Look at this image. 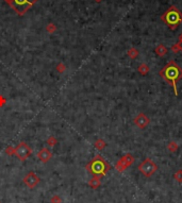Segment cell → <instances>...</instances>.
I'll use <instances>...</instances> for the list:
<instances>
[{
  "instance_id": "obj_24",
  "label": "cell",
  "mask_w": 182,
  "mask_h": 203,
  "mask_svg": "<svg viewBox=\"0 0 182 203\" xmlns=\"http://www.w3.org/2000/svg\"><path fill=\"white\" fill-rule=\"evenodd\" d=\"M179 44H180V46H181V51H182V33L180 34V36H179Z\"/></svg>"
},
{
  "instance_id": "obj_8",
  "label": "cell",
  "mask_w": 182,
  "mask_h": 203,
  "mask_svg": "<svg viewBox=\"0 0 182 203\" xmlns=\"http://www.w3.org/2000/svg\"><path fill=\"white\" fill-rule=\"evenodd\" d=\"M133 157L131 156L130 154H126L121 160L118 161V163L116 164V168L118 171H123V170H125L127 168V167H129L130 165L133 163Z\"/></svg>"
},
{
  "instance_id": "obj_3",
  "label": "cell",
  "mask_w": 182,
  "mask_h": 203,
  "mask_svg": "<svg viewBox=\"0 0 182 203\" xmlns=\"http://www.w3.org/2000/svg\"><path fill=\"white\" fill-rule=\"evenodd\" d=\"M162 20L167 24L172 30L178 28L182 22V14L176 7H170L164 14L162 15Z\"/></svg>"
},
{
  "instance_id": "obj_16",
  "label": "cell",
  "mask_w": 182,
  "mask_h": 203,
  "mask_svg": "<svg viewBox=\"0 0 182 203\" xmlns=\"http://www.w3.org/2000/svg\"><path fill=\"white\" fill-rule=\"evenodd\" d=\"M174 178H175V180L177 182H179V183H182V170H178L177 172H176L175 174H174Z\"/></svg>"
},
{
  "instance_id": "obj_25",
  "label": "cell",
  "mask_w": 182,
  "mask_h": 203,
  "mask_svg": "<svg viewBox=\"0 0 182 203\" xmlns=\"http://www.w3.org/2000/svg\"><path fill=\"white\" fill-rule=\"evenodd\" d=\"M96 2H100V1H102V0H95Z\"/></svg>"
},
{
  "instance_id": "obj_15",
  "label": "cell",
  "mask_w": 182,
  "mask_h": 203,
  "mask_svg": "<svg viewBox=\"0 0 182 203\" xmlns=\"http://www.w3.org/2000/svg\"><path fill=\"white\" fill-rule=\"evenodd\" d=\"M137 54H138V51L136 50L135 48H131L130 50L128 51V56H130V58H132V59H135L136 56H137Z\"/></svg>"
},
{
  "instance_id": "obj_21",
  "label": "cell",
  "mask_w": 182,
  "mask_h": 203,
  "mask_svg": "<svg viewBox=\"0 0 182 203\" xmlns=\"http://www.w3.org/2000/svg\"><path fill=\"white\" fill-rule=\"evenodd\" d=\"M62 201H61V199L59 198L58 196H54L53 198H51V203H61Z\"/></svg>"
},
{
  "instance_id": "obj_14",
  "label": "cell",
  "mask_w": 182,
  "mask_h": 203,
  "mask_svg": "<svg viewBox=\"0 0 182 203\" xmlns=\"http://www.w3.org/2000/svg\"><path fill=\"white\" fill-rule=\"evenodd\" d=\"M105 145H107V144H105L102 139H98L97 142L95 143V147L97 148V149H99V150L103 149V148L105 147Z\"/></svg>"
},
{
  "instance_id": "obj_1",
  "label": "cell",
  "mask_w": 182,
  "mask_h": 203,
  "mask_svg": "<svg viewBox=\"0 0 182 203\" xmlns=\"http://www.w3.org/2000/svg\"><path fill=\"white\" fill-rule=\"evenodd\" d=\"M161 77L168 82L170 85L172 86L174 90H175V95H178V90H177V83L178 81L181 80L182 78V69L177 63L175 62H169L165 67L161 70L160 73Z\"/></svg>"
},
{
  "instance_id": "obj_12",
  "label": "cell",
  "mask_w": 182,
  "mask_h": 203,
  "mask_svg": "<svg viewBox=\"0 0 182 203\" xmlns=\"http://www.w3.org/2000/svg\"><path fill=\"white\" fill-rule=\"evenodd\" d=\"M88 184H90V186L92 187V188H98V187L100 186L99 178H98V176H95V178L91 179V181L88 182Z\"/></svg>"
},
{
  "instance_id": "obj_6",
  "label": "cell",
  "mask_w": 182,
  "mask_h": 203,
  "mask_svg": "<svg viewBox=\"0 0 182 203\" xmlns=\"http://www.w3.org/2000/svg\"><path fill=\"white\" fill-rule=\"evenodd\" d=\"M14 154L16 155L18 160L22 161V162H24V161H26L27 159H29V157L31 156L32 150L27 143L22 142V143H19V145L15 148Z\"/></svg>"
},
{
  "instance_id": "obj_13",
  "label": "cell",
  "mask_w": 182,
  "mask_h": 203,
  "mask_svg": "<svg viewBox=\"0 0 182 203\" xmlns=\"http://www.w3.org/2000/svg\"><path fill=\"white\" fill-rule=\"evenodd\" d=\"M138 71L142 73V75H146V73L149 71V68L147 65H145V64H142V65H140V67H138Z\"/></svg>"
},
{
  "instance_id": "obj_7",
  "label": "cell",
  "mask_w": 182,
  "mask_h": 203,
  "mask_svg": "<svg viewBox=\"0 0 182 203\" xmlns=\"http://www.w3.org/2000/svg\"><path fill=\"white\" fill-rule=\"evenodd\" d=\"M24 183L26 184L29 188H34V187L37 186V184L39 183V178L36 173L29 172V173L24 178Z\"/></svg>"
},
{
  "instance_id": "obj_17",
  "label": "cell",
  "mask_w": 182,
  "mask_h": 203,
  "mask_svg": "<svg viewBox=\"0 0 182 203\" xmlns=\"http://www.w3.org/2000/svg\"><path fill=\"white\" fill-rule=\"evenodd\" d=\"M172 51L174 52V53H178V52H180L181 51V46H180V44H176V45H172Z\"/></svg>"
},
{
  "instance_id": "obj_20",
  "label": "cell",
  "mask_w": 182,
  "mask_h": 203,
  "mask_svg": "<svg viewBox=\"0 0 182 203\" xmlns=\"http://www.w3.org/2000/svg\"><path fill=\"white\" fill-rule=\"evenodd\" d=\"M47 31H48L49 33H53V32L56 31V26H54L53 24H49L48 26H47Z\"/></svg>"
},
{
  "instance_id": "obj_18",
  "label": "cell",
  "mask_w": 182,
  "mask_h": 203,
  "mask_svg": "<svg viewBox=\"0 0 182 203\" xmlns=\"http://www.w3.org/2000/svg\"><path fill=\"white\" fill-rule=\"evenodd\" d=\"M47 143H48V145H49V146H51V147H53V146L56 144V139L53 137V136H50V137L48 138V140H47Z\"/></svg>"
},
{
  "instance_id": "obj_26",
  "label": "cell",
  "mask_w": 182,
  "mask_h": 203,
  "mask_svg": "<svg viewBox=\"0 0 182 203\" xmlns=\"http://www.w3.org/2000/svg\"><path fill=\"white\" fill-rule=\"evenodd\" d=\"M0 203H2V202H0Z\"/></svg>"
},
{
  "instance_id": "obj_19",
  "label": "cell",
  "mask_w": 182,
  "mask_h": 203,
  "mask_svg": "<svg viewBox=\"0 0 182 203\" xmlns=\"http://www.w3.org/2000/svg\"><path fill=\"white\" fill-rule=\"evenodd\" d=\"M178 146L176 143H170L169 145H168V149H169V151H172V152H175L176 150H177Z\"/></svg>"
},
{
  "instance_id": "obj_5",
  "label": "cell",
  "mask_w": 182,
  "mask_h": 203,
  "mask_svg": "<svg viewBox=\"0 0 182 203\" xmlns=\"http://www.w3.org/2000/svg\"><path fill=\"white\" fill-rule=\"evenodd\" d=\"M157 169H158V166L155 165V163L151 159H146L144 162H142L138 165V170L147 178L152 176L157 171Z\"/></svg>"
},
{
  "instance_id": "obj_9",
  "label": "cell",
  "mask_w": 182,
  "mask_h": 203,
  "mask_svg": "<svg viewBox=\"0 0 182 203\" xmlns=\"http://www.w3.org/2000/svg\"><path fill=\"white\" fill-rule=\"evenodd\" d=\"M51 157H52V153H51L50 150L47 149V148H43V149L39 150V153H37V159L43 163H47Z\"/></svg>"
},
{
  "instance_id": "obj_22",
  "label": "cell",
  "mask_w": 182,
  "mask_h": 203,
  "mask_svg": "<svg viewBox=\"0 0 182 203\" xmlns=\"http://www.w3.org/2000/svg\"><path fill=\"white\" fill-rule=\"evenodd\" d=\"M14 153H15V149H13L12 147L7 148V155H12V154H14Z\"/></svg>"
},
{
  "instance_id": "obj_2",
  "label": "cell",
  "mask_w": 182,
  "mask_h": 203,
  "mask_svg": "<svg viewBox=\"0 0 182 203\" xmlns=\"http://www.w3.org/2000/svg\"><path fill=\"white\" fill-rule=\"evenodd\" d=\"M86 169L88 170L90 173H92L95 176H103L110 169V165L107 163V161L101 157L100 155L95 156L88 165H86Z\"/></svg>"
},
{
  "instance_id": "obj_23",
  "label": "cell",
  "mask_w": 182,
  "mask_h": 203,
  "mask_svg": "<svg viewBox=\"0 0 182 203\" xmlns=\"http://www.w3.org/2000/svg\"><path fill=\"white\" fill-rule=\"evenodd\" d=\"M56 68H58V70H59V71H61V73L65 70V66L62 65V64H61V65H58V67H56Z\"/></svg>"
},
{
  "instance_id": "obj_11",
  "label": "cell",
  "mask_w": 182,
  "mask_h": 203,
  "mask_svg": "<svg viewBox=\"0 0 182 203\" xmlns=\"http://www.w3.org/2000/svg\"><path fill=\"white\" fill-rule=\"evenodd\" d=\"M166 52H167V48H166L165 46H163V45H159V46L155 48V53L160 56H165Z\"/></svg>"
},
{
  "instance_id": "obj_10",
  "label": "cell",
  "mask_w": 182,
  "mask_h": 203,
  "mask_svg": "<svg viewBox=\"0 0 182 203\" xmlns=\"http://www.w3.org/2000/svg\"><path fill=\"white\" fill-rule=\"evenodd\" d=\"M134 123H135L138 128L144 129V128H146L147 124L149 123V119H148V117L145 116L144 114H138L137 116L134 118Z\"/></svg>"
},
{
  "instance_id": "obj_4",
  "label": "cell",
  "mask_w": 182,
  "mask_h": 203,
  "mask_svg": "<svg viewBox=\"0 0 182 203\" xmlns=\"http://www.w3.org/2000/svg\"><path fill=\"white\" fill-rule=\"evenodd\" d=\"M37 1L39 0H5V2L11 5L13 10L20 16L26 14L29 9H31L32 5L35 4Z\"/></svg>"
}]
</instances>
